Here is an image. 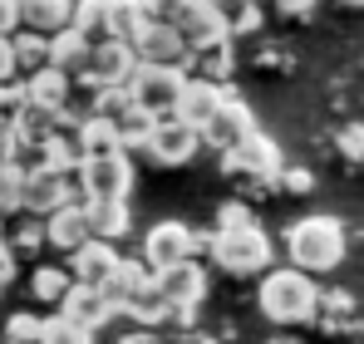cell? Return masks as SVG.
<instances>
[{
	"label": "cell",
	"mask_w": 364,
	"mask_h": 344,
	"mask_svg": "<svg viewBox=\"0 0 364 344\" xmlns=\"http://www.w3.org/2000/svg\"><path fill=\"white\" fill-rule=\"evenodd\" d=\"M261 315L276 320V325H310L320 320V305L325 295L315 286V276L301 266H281V271H266L261 276Z\"/></svg>",
	"instance_id": "6da1fadb"
},
{
	"label": "cell",
	"mask_w": 364,
	"mask_h": 344,
	"mask_svg": "<svg viewBox=\"0 0 364 344\" xmlns=\"http://www.w3.org/2000/svg\"><path fill=\"white\" fill-rule=\"evenodd\" d=\"M345 222L340 217H301L296 227L286 231V256L291 266H301L310 276H330L340 261H345Z\"/></svg>",
	"instance_id": "7a4b0ae2"
},
{
	"label": "cell",
	"mask_w": 364,
	"mask_h": 344,
	"mask_svg": "<svg viewBox=\"0 0 364 344\" xmlns=\"http://www.w3.org/2000/svg\"><path fill=\"white\" fill-rule=\"evenodd\" d=\"M143 5L138 0H74V30L89 45H114V40H133L143 25Z\"/></svg>",
	"instance_id": "3957f363"
},
{
	"label": "cell",
	"mask_w": 364,
	"mask_h": 344,
	"mask_svg": "<svg viewBox=\"0 0 364 344\" xmlns=\"http://www.w3.org/2000/svg\"><path fill=\"white\" fill-rule=\"evenodd\" d=\"M212 261L227 276H266L271 271V236L256 227H217L212 231Z\"/></svg>",
	"instance_id": "277c9868"
},
{
	"label": "cell",
	"mask_w": 364,
	"mask_h": 344,
	"mask_svg": "<svg viewBox=\"0 0 364 344\" xmlns=\"http://www.w3.org/2000/svg\"><path fill=\"white\" fill-rule=\"evenodd\" d=\"M187 79H192L187 64H138L128 94H133L138 109H148L153 118H173L182 94H187Z\"/></svg>",
	"instance_id": "5b68a950"
},
{
	"label": "cell",
	"mask_w": 364,
	"mask_h": 344,
	"mask_svg": "<svg viewBox=\"0 0 364 344\" xmlns=\"http://www.w3.org/2000/svg\"><path fill=\"white\" fill-rule=\"evenodd\" d=\"M79 197L84 202H104V197H123L128 202V192H133V158L128 153H99V158H84V168H79Z\"/></svg>",
	"instance_id": "8992f818"
},
{
	"label": "cell",
	"mask_w": 364,
	"mask_h": 344,
	"mask_svg": "<svg viewBox=\"0 0 364 344\" xmlns=\"http://www.w3.org/2000/svg\"><path fill=\"white\" fill-rule=\"evenodd\" d=\"M138 50H133V40H114V45H94V55H89V69L79 74V84H89L94 94L99 89H128L133 84V74H138Z\"/></svg>",
	"instance_id": "52a82bcc"
},
{
	"label": "cell",
	"mask_w": 364,
	"mask_h": 344,
	"mask_svg": "<svg viewBox=\"0 0 364 344\" xmlns=\"http://www.w3.org/2000/svg\"><path fill=\"white\" fill-rule=\"evenodd\" d=\"M158 286L168 295V325H192V315H197V305H202V295H207V271L197 266V261H178V266H168V271H158Z\"/></svg>",
	"instance_id": "ba28073f"
},
{
	"label": "cell",
	"mask_w": 364,
	"mask_h": 344,
	"mask_svg": "<svg viewBox=\"0 0 364 344\" xmlns=\"http://www.w3.org/2000/svg\"><path fill=\"white\" fill-rule=\"evenodd\" d=\"M222 172H232V177H251V182H271V177H281V148L256 128V133H246L237 148L222 153Z\"/></svg>",
	"instance_id": "9c48e42d"
},
{
	"label": "cell",
	"mask_w": 364,
	"mask_h": 344,
	"mask_svg": "<svg viewBox=\"0 0 364 344\" xmlns=\"http://www.w3.org/2000/svg\"><path fill=\"white\" fill-rule=\"evenodd\" d=\"M64 202H84V197H79V182H74V177H64V172H55V168H35V172H25L20 212H30V217H50V212H60Z\"/></svg>",
	"instance_id": "30bf717a"
},
{
	"label": "cell",
	"mask_w": 364,
	"mask_h": 344,
	"mask_svg": "<svg viewBox=\"0 0 364 344\" xmlns=\"http://www.w3.org/2000/svg\"><path fill=\"white\" fill-rule=\"evenodd\" d=\"M197 148H202V133H197L192 123H182V118H158V128H153L143 158L158 163V168H182V163L197 158Z\"/></svg>",
	"instance_id": "8fae6325"
},
{
	"label": "cell",
	"mask_w": 364,
	"mask_h": 344,
	"mask_svg": "<svg viewBox=\"0 0 364 344\" xmlns=\"http://www.w3.org/2000/svg\"><path fill=\"white\" fill-rule=\"evenodd\" d=\"M192 251H197V231L187 227V222H153V231L143 236V261L153 266V271H168V266H178V261H192Z\"/></svg>",
	"instance_id": "7c38bea8"
},
{
	"label": "cell",
	"mask_w": 364,
	"mask_h": 344,
	"mask_svg": "<svg viewBox=\"0 0 364 344\" xmlns=\"http://www.w3.org/2000/svg\"><path fill=\"white\" fill-rule=\"evenodd\" d=\"M133 50L143 64H187V55H192L173 20H143L133 35Z\"/></svg>",
	"instance_id": "4fadbf2b"
},
{
	"label": "cell",
	"mask_w": 364,
	"mask_h": 344,
	"mask_svg": "<svg viewBox=\"0 0 364 344\" xmlns=\"http://www.w3.org/2000/svg\"><path fill=\"white\" fill-rule=\"evenodd\" d=\"M246 133H256V118H251V109H246V99L237 94V89H227V99H222V109H217V118L202 128V143L207 148H217V153H227V148H237Z\"/></svg>",
	"instance_id": "5bb4252c"
},
{
	"label": "cell",
	"mask_w": 364,
	"mask_h": 344,
	"mask_svg": "<svg viewBox=\"0 0 364 344\" xmlns=\"http://www.w3.org/2000/svg\"><path fill=\"white\" fill-rule=\"evenodd\" d=\"M60 315L64 320H74V325H84V330H104L114 315H119V305H114V295L104 286H84V281H74L69 295L60 300Z\"/></svg>",
	"instance_id": "9a60e30c"
},
{
	"label": "cell",
	"mask_w": 364,
	"mask_h": 344,
	"mask_svg": "<svg viewBox=\"0 0 364 344\" xmlns=\"http://www.w3.org/2000/svg\"><path fill=\"white\" fill-rule=\"evenodd\" d=\"M45 241L64 251V256H74L84 241H94V222H89V202H64L60 212H50L45 217Z\"/></svg>",
	"instance_id": "2e32d148"
},
{
	"label": "cell",
	"mask_w": 364,
	"mask_h": 344,
	"mask_svg": "<svg viewBox=\"0 0 364 344\" xmlns=\"http://www.w3.org/2000/svg\"><path fill=\"white\" fill-rule=\"evenodd\" d=\"M123 256L114 241H104V236H94V241H84L74 256H69V271H74V281H84V286H109L114 276H119Z\"/></svg>",
	"instance_id": "e0dca14e"
},
{
	"label": "cell",
	"mask_w": 364,
	"mask_h": 344,
	"mask_svg": "<svg viewBox=\"0 0 364 344\" xmlns=\"http://www.w3.org/2000/svg\"><path fill=\"white\" fill-rule=\"evenodd\" d=\"M178 30H182V40H187V50H202V45L232 40V20H227L212 0H197V5L178 20Z\"/></svg>",
	"instance_id": "ac0fdd59"
},
{
	"label": "cell",
	"mask_w": 364,
	"mask_h": 344,
	"mask_svg": "<svg viewBox=\"0 0 364 344\" xmlns=\"http://www.w3.org/2000/svg\"><path fill=\"white\" fill-rule=\"evenodd\" d=\"M222 99H227V84H217V79H187V94H182V104H178V114L173 118H182V123H192L197 133L217 118V109H222Z\"/></svg>",
	"instance_id": "d6986e66"
},
{
	"label": "cell",
	"mask_w": 364,
	"mask_h": 344,
	"mask_svg": "<svg viewBox=\"0 0 364 344\" xmlns=\"http://www.w3.org/2000/svg\"><path fill=\"white\" fill-rule=\"evenodd\" d=\"M25 94H30L35 109L64 114V109H69V94H74V74H64V69H55V64H45L40 74L25 79Z\"/></svg>",
	"instance_id": "ffe728a7"
},
{
	"label": "cell",
	"mask_w": 364,
	"mask_h": 344,
	"mask_svg": "<svg viewBox=\"0 0 364 344\" xmlns=\"http://www.w3.org/2000/svg\"><path fill=\"white\" fill-rule=\"evenodd\" d=\"M15 5H20V30L60 35L64 25H74V0H15Z\"/></svg>",
	"instance_id": "44dd1931"
},
{
	"label": "cell",
	"mask_w": 364,
	"mask_h": 344,
	"mask_svg": "<svg viewBox=\"0 0 364 344\" xmlns=\"http://www.w3.org/2000/svg\"><path fill=\"white\" fill-rule=\"evenodd\" d=\"M79 148H84V158H99V153H119L123 148V128L114 123L109 114H89L84 123H79ZM128 153V148H123Z\"/></svg>",
	"instance_id": "7402d4cb"
},
{
	"label": "cell",
	"mask_w": 364,
	"mask_h": 344,
	"mask_svg": "<svg viewBox=\"0 0 364 344\" xmlns=\"http://www.w3.org/2000/svg\"><path fill=\"white\" fill-rule=\"evenodd\" d=\"M89 55H94V45H89L74 25H64L60 35H50V64L64 69V74H74V79H79V74L89 69Z\"/></svg>",
	"instance_id": "603a6c76"
},
{
	"label": "cell",
	"mask_w": 364,
	"mask_h": 344,
	"mask_svg": "<svg viewBox=\"0 0 364 344\" xmlns=\"http://www.w3.org/2000/svg\"><path fill=\"white\" fill-rule=\"evenodd\" d=\"M89 222H94V236H104V241H119V236H128V227H133V217H128V202H123V197L89 202Z\"/></svg>",
	"instance_id": "cb8c5ba5"
},
{
	"label": "cell",
	"mask_w": 364,
	"mask_h": 344,
	"mask_svg": "<svg viewBox=\"0 0 364 344\" xmlns=\"http://www.w3.org/2000/svg\"><path fill=\"white\" fill-rule=\"evenodd\" d=\"M187 64H192L197 79H217V84H227V74H232V40H217V45L192 50Z\"/></svg>",
	"instance_id": "d4e9b609"
},
{
	"label": "cell",
	"mask_w": 364,
	"mask_h": 344,
	"mask_svg": "<svg viewBox=\"0 0 364 344\" xmlns=\"http://www.w3.org/2000/svg\"><path fill=\"white\" fill-rule=\"evenodd\" d=\"M10 40H15V59H20V74H25V79L50 64V35H40V30H15Z\"/></svg>",
	"instance_id": "484cf974"
},
{
	"label": "cell",
	"mask_w": 364,
	"mask_h": 344,
	"mask_svg": "<svg viewBox=\"0 0 364 344\" xmlns=\"http://www.w3.org/2000/svg\"><path fill=\"white\" fill-rule=\"evenodd\" d=\"M69 286H74V271H64V266H40V271L30 276L35 300H50L55 310H60V300L69 295Z\"/></svg>",
	"instance_id": "4316f807"
},
{
	"label": "cell",
	"mask_w": 364,
	"mask_h": 344,
	"mask_svg": "<svg viewBox=\"0 0 364 344\" xmlns=\"http://www.w3.org/2000/svg\"><path fill=\"white\" fill-rule=\"evenodd\" d=\"M40 344H94V330H84V325H74V320H64L60 310L45 320V340Z\"/></svg>",
	"instance_id": "83f0119b"
},
{
	"label": "cell",
	"mask_w": 364,
	"mask_h": 344,
	"mask_svg": "<svg viewBox=\"0 0 364 344\" xmlns=\"http://www.w3.org/2000/svg\"><path fill=\"white\" fill-rule=\"evenodd\" d=\"M5 340H15V344H40V340H45V320H40V315H30V310L10 315V320H5Z\"/></svg>",
	"instance_id": "f1b7e54d"
},
{
	"label": "cell",
	"mask_w": 364,
	"mask_h": 344,
	"mask_svg": "<svg viewBox=\"0 0 364 344\" xmlns=\"http://www.w3.org/2000/svg\"><path fill=\"white\" fill-rule=\"evenodd\" d=\"M20 192H25V168L5 163L0 168V217L5 212H20Z\"/></svg>",
	"instance_id": "f546056e"
},
{
	"label": "cell",
	"mask_w": 364,
	"mask_h": 344,
	"mask_svg": "<svg viewBox=\"0 0 364 344\" xmlns=\"http://www.w3.org/2000/svg\"><path fill=\"white\" fill-rule=\"evenodd\" d=\"M138 5H143V15H148V20H173V25H178L197 0H138Z\"/></svg>",
	"instance_id": "4dcf8cb0"
},
{
	"label": "cell",
	"mask_w": 364,
	"mask_h": 344,
	"mask_svg": "<svg viewBox=\"0 0 364 344\" xmlns=\"http://www.w3.org/2000/svg\"><path fill=\"white\" fill-rule=\"evenodd\" d=\"M45 241V217H35V222H25V227L10 236V251H35Z\"/></svg>",
	"instance_id": "1f68e13d"
},
{
	"label": "cell",
	"mask_w": 364,
	"mask_h": 344,
	"mask_svg": "<svg viewBox=\"0 0 364 344\" xmlns=\"http://www.w3.org/2000/svg\"><path fill=\"white\" fill-rule=\"evenodd\" d=\"M15 74H20V59H15V40H10V35H0V84H15Z\"/></svg>",
	"instance_id": "d6a6232c"
},
{
	"label": "cell",
	"mask_w": 364,
	"mask_h": 344,
	"mask_svg": "<svg viewBox=\"0 0 364 344\" xmlns=\"http://www.w3.org/2000/svg\"><path fill=\"white\" fill-rule=\"evenodd\" d=\"M251 222H256V217L246 212L242 202H222V207H217V227H251Z\"/></svg>",
	"instance_id": "836d02e7"
},
{
	"label": "cell",
	"mask_w": 364,
	"mask_h": 344,
	"mask_svg": "<svg viewBox=\"0 0 364 344\" xmlns=\"http://www.w3.org/2000/svg\"><path fill=\"white\" fill-rule=\"evenodd\" d=\"M340 153H345V158H364V123H350V128L340 133Z\"/></svg>",
	"instance_id": "e575fe53"
},
{
	"label": "cell",
	"mask_w": 364,
	"mask_h": 344,
	"mask_svg": "<svg viewBox=\"0 0 364 344\" xmlns=\"http://www.w3.org/2000/svg\"><path fill=\"white\" fill-rule=\"evenodd\" d=\"M281 182H286V192H310L315 187V177L305 168H281Z\"/></svg>",
	"instance_id": "d590c367"
},
{
	"label": "cell",
	"mask_w": 364,
	"mask_h": 344,
	"mask_svg": "<svg viewBox=\"0 0 364 344\" xmlns=\"http://www.w3.org/2000/svg\"><path fill=\"white\" fill-rule=\"evenodd\" d=\"M15 138H20V133H15V123H0V168H5V163H15Z\"/></svg>",
	"instance_id": "8d00e7d4"
},
{
	"label": "cell",
	"mask_w": 364,
	"mask_h": 344,
	"mask_svg": "<svg viewBox=\"0 0 364 344\" xmlns=\"http://www.w3.org/2000/svg\"><path fill=\"white\" fill-rule=\"evenodd\" d=\"M15 30H20V5L0 0V35H15Z\"/></svg>",
	"instance_id": "74e56055"
},
{
	"label": "cell",
	"mask_w": 364,
	"mask_h": 344,
	"mask_svg": "<svg viewBox=\"0 0 364 344\" xmlns=\"http://www.w3.org/2000/svg\"><path fill=\"white\" fill-rule=\"evenodd\" d=\"M10 281H15V251H10V241L0 231V286H10Z\"/></svg>",
	"instance_id": "f35d334b"
},
{
	"label": "cell",
	"mask_w": 364,
	"mask_h": 344,
	"mask_svg": "<svg viewBox=\"0 0 364 344\" xmlns=\"http://www.w3.org/2000/svg\"><path fill=\"white\" fill-rule=\"evenodd\" d=\"M271 5H276L281 15H310V5H315V0H271Z\"/></svg>",
	"instance_id": "ab89813d"
},
{
	"label": "cell",
	"mask_w": 364,
	"mask_h": 344,
	"mask_svg": "<svg viewBox=\"0 0 364 344\" xmlns=\"http://www.w3.org/2000/svg\"><path fill=\"white\" fill-rule=\"evenodd\" d=\"M212 5H217V10H222L227 20H237V15L246 10V5H256V0H212Z\"/></svg>",
	"instance_id": "60d3db41"
},
{
	"label": "cell",
	"mask_w": 364,
	"mask_h": 344,
	"mask_svg": "<svg viewBox=\"0 0 364 344\" xmlns=\"http://www.w3.org/2000/svg\"><path fill=\"white\" fill-rule=\"evenodd\" d=\"M119 344H158V340H153V330L143 325V330H128V335H123Z\"/></svg>",
	"instance_id": "b9f144b4"
},
{
	"label": "cell",
	"mask_w": 364,
	"mask_h": 344,
	"mask_svg": "<svg viewBox=\"0 0 364 344\" xmlns=\"http://www.w3.org/2000/svg\"><path fill=\"white\" fill-rule=\"evenodd\" d=\"M266 344H301V340H286V335H281V340H266Z\"/></svg>",
	"instance_id": "7bdbcfd3"
},
{
	"label": "cell",
	"mask_w": 364,
	"mask_h": 344,
	"mask_svg": "<svg viewBox=\"0 0 364 344\" xmlns=\"http://www.w3.org/2000/svg\"><path fill=\"white\" fill-rule=\"evenodd\" d=\"M340 5H364V0H340Z\"/></svg>",
	"instance_id": "ee69618b"
},
{
	"label": "cell",
	"mask_w": 364,
	"mask_h": 344,
	"mask_svg": "<svg viewBox=\"0 0 364 344\" xmlns=\"http://www.w3.org/2000/svg\"><path fill=\"white\" fill-rule=\"evenodd\" d=\"M5 344H15V340H5Z\"/></svg>",
	"instance_id": "f6af8a7d"
},
{
	"label": "cell",
	"mask_w": 364,
	"mask_h": 344,
	"mask_svg": "<svg viewBox=\"0 0 364 344\" xmlns=\"http://www.w3.org/2000/svg\"><path fill=\"white\" fill-rule=\"evenodd\" d=\"M0 290H5V286H0Z\"/></svg>",
	"instance_id": "bcb514c9"
}]
</instances>
